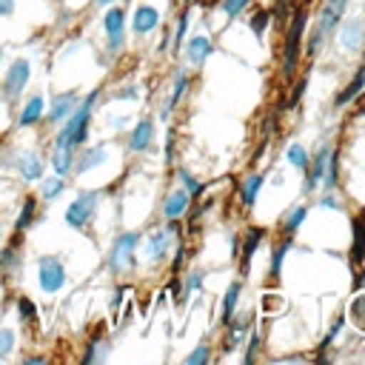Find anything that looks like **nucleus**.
I'll use <instances>...</instances> for the list:
<instances>
[{
    "label": "nucleus",
    "mask_w": 365,
    "mask_h": 365,
    "mask_svg": "<svg viewBox=\"0 0 365 365\" xmlns=\"http://www.w3.org/2000/svg\"><path fill=\"white\" fill-rule=\"evenodd\" d=\"M202 362H208V345H205V342H200V345L185 356V365H202Z\"/></svg>",
    "instance_id": "nucleus-35"
},
{
    "label": "nucleus",
    "mask_w": 365,
    "mask_h": 365,
    "mask_svg": "<svg viewBox=\"0 0 365 365\" xmlns=\"http://www.w3.org/2000/svg\"><path fill=\"white\" fill-rule=\"evenodd\" d=\"M336 168H339V151H331L328 165H325V180H322V185H325L328 191L336 188Z\"/></svg>",
    "instance_id": "nucleus-31"
},
{
    "label": "nucleus",
    "mask_w": 365,
    "mask_h": 365,
    "mask_svg": "<svg viewBox=\"0 0 365 365\" xmlns=\"http://www.w3.org/2000/svg\"><path fill=\"white\" fill-rule=\"evenodd\" d=\"M365 259V211L354 217V242H351V262L359 265Z\"/></svg>",
    "instance_id": "nucleus-17"
},
{
    "label": "nucleus",
    "mask_w": 365,
    "mask_h": 365,
    "mask_svg": "<svg viewBox=\"0 0 365 365\" xmlns=\"http://www.w3.org/2000/svg\"><path fill=\"white\" fill-rule=\"evenodd\" d=\"M34 211H37V200H34V197H26V200H23V208H20L17 220H14V228H17V231H26V228L31 225V220H34Z\"/></svg>",
    "instance_id": "nucleus-29"
},
{
    "label": "nucleus",
    "mask_w": 365,
    "mask_h": 365,
    "mask_svg": "<svg viewBox=\"0 0 365 365\" xmlns=\"http://www.w3.org/2000/svg\"><path fill=\"white\" fill-rule=\"evenodd\" d=\"M257 345H259V336H257V331H251V336H248V348H245L242 362H251V359L257 356Z\"/></svg>",
    "instance_id": "nucleus-41"
},
{
    "label": "nucleus",
    "mask_w": 365,
    "mask_h": 365,
    "mask_svg": "<svg viewBox=\"0 0 365 365\" xmlns=\"http://www.w3.org/2000/svg\"><path fill=\"white\" fill-rule=\"evenodd\" d=\"M14 348V331L11 328H0V359H6Z\"/></svg>",
    "instance_id": "nucleus-34"
},
{
    "label": "nucleus",
    "mask_w": 365,
    "mask_h": 365,
    "mask_svg": "<svg viewBox=\"0 0 365 365\" xmlns=\"http://www.w3.org/2000/svg\"><path fill=\"white\" fill-rule=\"evenodd\" d=\"M331 151H334L331 143L317 145V154L308 160V168H305V185H302L305 194H311V191H317V185H322V180H325V165H328Z\"/></svg>",
    "instance_id": "nucleus-6"
},
{
    "label": "nucleus",
    "mask_w": 365,
    "mask_h": 365,
    "mask_svg": "<svg viewBox=\"0 0 365 365\" xmlns=\"http://www.w3.org/2000/svg\"><path fill=\"white\" fill-rule=\"evenodd\" d=\"M345 9H348V0H325V3H322L319 23H317V29H314V34H311V40H308V54H311V57H317V51L322 48V43L339 29Z\"/></svg>",
    "instance_id": "nucleus-2"
},
{
    "label": "nucleus",
    "mask_w": 365,
    "mask_h": 365,
    "mask_svg": "<svg viewBox=\"0 0 365 365\" xmlns=\"http://www.w3.org/2000/svg\"><path fill=\"white\" fill-rule=\"evenodd\" d=\"M151 140H154V123H151L148 117H143V120L134 125V131H131L128 148H131V151H145V148L151 145Z\"/></svg>",
    "instance_id": "nucleus-14"
},
{
    "label": "nucleus",
    "mask_w": 365,
    "mask_h": 365,
    "mask_svg": "<svg viewBox=\"0 0 365 365\" xmlns=\"http://www.w3.org/2000/svg\"><path fill=\"white\" fill-rule=\"evenodd\" d=\"M265 20H268V11H259V14L251 17V29H254L259 37H262V31H265Z\"/></svg>",
    "instance_id": "nucleus-42"
},
{
    "label": "nucleus",
    "mask_w": 365,
    "mask_h": 365,
    "mask_svg": "<svg viewBox=\"0 0 365 365\" xmlns=\"http://www.w3.org/2000/svg\"><path fill=\"white\" fill-rule=\"evenodd\" d=\"M17 168H20L23 180H40V174H43V160H40L34 151H29V154H20Z\"/></svg>",
    "instance_id": "nucleus-20"
},
{
    "label": "nucleus",
    "mask_w": 365,
    "mask_h": 365,
    "mask_svg": "<svg viewBox=\"0 0 365 365\" xmlns=\"http://www.w3.org/2000/svg\"><path fill=\"white\" fill-rule=\"evenodd\" d=\"M185 29H188V11H182V14H180V20H177V31H174V51H180V48H182V34H185Z\"/></svg>",
    "instance_id": "nucleus-37"
},
{
    "label": "nucleus",
    "mask_w": 365,
    "mask_h": 365,
    "mask_svg": "<svg viewBox=\"0 0 365 365\" xmlns=\"http://www.w3.org/2000/svg\"><path fill=\"white\" fill-rule=\"evenodd\" d=\"M288 251H291V240H285V242L271 254V274H274V277H279V271H282V259H285Z\"/></svg>",
    "instance_id": "nucleus-32"
},
{
    "label": "nucleus",
    "mask_w": 365,
    "mask_h": 365,
    "mask_svg": "<svg viewBox=\"0 0 365 365\" xmlns=\"http://www.w3.org/2000/svg\"><path fill=\"white\" fill-rule=\"evenodd\" d=\"M342 325H345V314H339V317H336V322L331 325V331L325 334V339H322V345H319V348H331V345H334V339H336V334L342 331Z\"/></svg>",
    "instance_id": "nucleus-38"
},
{
    "label": "nucleus",
    "mask_w": 365,
    "mask_h": 365,
    "mask_svg": "<svg viewBox=\"0 0 365 365\" xmlns=\"http://www.w3.org/2000/svg\"><path fill=\"white\" fill-rule=\"evenodd\" d=\"M17 308L20 311H26V319L31 322V319H37V311H34V305H31V299H26V297H20L17 299Z\"/></svg>",
    "instance_id": "nucleus-43"
},
{
    "label": "nucleus",
    "mask_w": 365,
    "mask_h": 365,
    "mask_svg": "<svg viewBox=\"0 0 365 365\" xmlns=\"http://www.w3.org/2000/svg\"><path fill=\"white\" fill-rule=\"evenodd\" d=\"M0 60H3V51H0Z\"/></svg>",
    "instance_id": "nucleus-49"
},
{
    "label": "nucleus",
    "mask_w": 365,
    "mask_h": 365,
    "mask_svg": "<svg viewBox=\"0 0 365 365\" xmlns=\"http://www.w3.org/2000/svg\"><path fill=\"white\" fill-rule=\"evenodd\" d=\"M305 217H308V208H305V205H294V208H291V211L282 217V231L291 237V234H294V231H297V228L305 222Z\"/></svg>",
    "instance_id": "nucleus-26"
},
{
    "label": "nucleus",
    "mask_w": 365,
    "mask_h": 365,
    "mask_svg": "<svg viewBox=\"0 0 365 365\" xmlns=\"http://www.w3.org/2000/svg\"><path fill=\"white\" fill-rule=\"evenodd\" d=\"M29 77H31V66H29V60H14L11 68H9L6 77H3V97H6L9 103H14V100L23 94Z\"/></svg>",
    "instance_id": "nucleus-5"
},
{
    "label": "nucleus",
    "mask_w": 365,
    "mask_h": 365,
    "mask_svg": "<svg viewBox=\"0 0 365 365\" xmlns=\"http://www.w3.org/2000/svg\"><path fill=\"white\" fill-rule=\"evenodd\" d=\"M106 154H108L106 145H94V148H88V151L80 157V163L74 165V171H88L91 165H100V163L106 160Z\"/></svg>",
    "instance_id": "nucleus-28"
},
{
    "label": "nucleus",
    "mask_w": 365,
    "mask_h": 365,
    "mask_svg": "<svg viewBox=\"0 0 365 365\" xmlns=\"http://www.w3.org/2000/svg\"><path fill=\"white\" fill-rule=\"evenodd\" d=\"M214 51V46H211V40L205 37V34H200V37H194L188 46H185V54H188V60L194 63V66H202L205 60H208V54Z\"/></svg>",
    "instance_id": "nucleus-18"
},
{
    "label": "nucleus",
    "mask_w": 365,
    "mask_h": 365,
    "mask_svg": "<svg viewBox=\"0 0 365 365\" xmlns=\"http://www.w3.org/2000/svg\"><path fill=\"white\" fill-rule=\"evenodd\" d=\"M0 237H3V225H0Z\"/></svg>",
    "instance_id": "nucleus-48"
},
{
    "label": "nucleus",
    "mask_w": 365,
    "mask_h": 365,
    "mask_svg": "<svg viewBox=\"0 0 365 365\" xmlns=\"http://www.w3.org/2000/svg\"><path fill=\"white\" fill-rule=\"evenodd\" d=\"M137 245H140V234L137 231H125V234H120L111 242V251H108V268H111V274H123L125 268L134 265Z\"/></svg>",
    "instance_id": "nucleus-3"
},
{
    "label": "nucleus",
    "mask_w": 365,
    "mask_h": 365,
    "mask_svg": "<svg viewBox=\"0 0 365 365\" xmlns=\"http://www.w3.org/2000/svg\"><path fill=\"white\" fill-rule=\"evenodd\" d=\"M240 282H231L228 285V291H225V297H222V325H228L231 319H234V308H237V299H240Z\"/></svg>",
    "instance_id": "nucleus-24"
},
{
    "label": "nucleus",
    "mask_w": 365,
    "mask_h": 365,
    "mask_svg": "<svg viewBox=\"0 0 365 365\" xmlns=\"http://www.w3.org/2000/svg\"><path fill=\"white\" fill-rule=\"evenodd\" d=\"M51 165L54 171L63 177L74 168V148H63V145H54V154H51Z\"/></svg>",
    "instance_id": "nucleus-23"
},
{
    "label": "nucleus",
    "mask_w": 365,
    "mask_h": 365,
    "mask_svg": "<svg viewBox=\"0 0 365 365\" xmlns=\"http://www.w3.org/2000/svg\"><path fill=\"white\" fill-rule=\"evenodd\" d=\"M305 20H308V14H305V9H299L297 17L291 20L288 34H285V60H282V71H285V77H294V71H297L299 46H302V34H305Z\"/></svg>",
    "instance_id": "nucleus-4"
},
{
    "label": "nucleus",
    "mask_w": 365,
    "mask_h": 365,
    "mask_svg": "<svg viewBox=\"0 0 365 365\" xmlns=\"http://www.w3.org/2000/svg\"><path fill=\"white\" fill-rule=\"evenodd\" d=\"M123 23H125V17H123V9L111 6V9L106 11V20H103V26H106V37H108V51H111V54L123 51V46H125Z\"/></svg>",
    "instance_id": "nucleus-9"
},
{
    "label": "nucleus",
    "mask_w": 365,
    "mask_h": 365,
    "mask_svg": "<svg viewBox=\"0 0 365 365\" xmlns=\"http://www.w3.org/2000/svg\"><path fill=\"white\" fill-rule=\"evenodd\" d=\"M180 180H182V188L191 194V197H197V194H202V182L200 180H194L188 171H180Z\"/></svg>",
    "instance_id": "nucleus-36"
},
{
    "label": "nucleus",
    "mask_w": 365,
    "mask_h": 365,
    "mask_svg": "<svg viewBox=\"0 0 365 365\" xmlns=\"http://www.w3.org/2000/svg\"><path fill=\"white\" fill-rule=\"evenodd\" d=\"M94 208H97V191L80 194V197L66 208V225H71V228H86V222L94 217Z\"/></svg>",
    "instance_id": "nucleus-7"
},
{
    "label": "nucleus",
    "mask_w": 365,
    "mask_h": 365,
    "mask_svg": "<svg viewBox=\"0 0 365 365\" xmlns=\"http://www.w3.org/2000/svg\"><path fill=\"white\" fill-rule=\"evenodd\" d=\"M345 319H351L362 334H365V294H356L354 299H351V305H348V317Z\"/></svg>",
    "instance_id": "nucleus-27"
},
{
    "label": "nucleus",
    "mask_w": 365,
    "mask_h": 365,
    "mask_svg": "<svg viewBox=\"0 0 365 365\" xmlns=\"http://www.w3.org/2000/svg\"><path fill=\"white\" fill-rule=\"evenodd\" d=\"M362 88H365V63H362V66L356 68L354 80H351V83H348V86H345V88H342V91H339V94L334 97V106H336V108L348 106L351 100H356V97L362 94Z\"/></svg>",
    "instance_id": "nucleus-13"
},
{
    "label": "nucleus",
    "mask_w": 365,
    "mask_h": 365,
    "mask_svg": "<svg viewBox=\"0 0 365 365\" xmlns=\"http://www.w3.org/2000/svg\"><path fill=\"white\" fill-rule=\"evenodd\" d=\"M319 205H322V208H339L334 197H322V200H319Z\"/></svg>",
    "instance_id": "nucleus-46"
},
{
    "label": "nucleus",
    "mask_w": 365,
    "mask_h": 365,
    "mask_svg": "<svg viewBox=\"0 0 365 365\" xmlns=\"http://www.w3.org/2000/svg\"><path fill=\"white\" fill-rule=\"evenodd\" d=\"M174 234H177V228H174V225H165V228H160V231H154V234L148 237L145 251H148V259H151V262H157V259H163V257H165L168 242H171V237H174Z\"/></svg>",
    "instance_id": "nucleus-12"
},
{
    "label": "nucleus",
    "mask_w": 365,
    "mask_h": 365,
    "mask_svg": "<svg viewBox=\"0 0 365 365\" xmlns=\"http://www.w3.org/2000/svg\"><path fill=\"white\" fill-rule=\"evenodd\" d=\"M245 6H248V0H222V11H225L228 17H237Z\"/></svg>",
    "instance_id": "nucleus-40"
},
{
    "label": "nucleus",
    "mask_w": 365,
    "mask_h": 365,
    "mask_svg": "<svg viewBox=\"0 0 365 365\" xmlns=\"http://www.w3.org/2000/svg\"><path fill=\"white\" fill-rule=\"evenodd\" d=\"M200 285H202V274H200V271L188 274V279H185V288H182V302H185V299H188V294H191V291H197Z\"/></svg>",
    "instance_id": "nucleus-39"
},
{
    "label": "nucleus",
    "mask_w": 365,
    "mask_h": 365,
    "mask_svg": "<svg viewBox=\"0 0 365 365\" xmlns=\"http://www.w3.org/2000/svg\"><path fill=\"white\" fill-rule=\"evenodd\" d=\"M339 43H342L348 51H359L362 43H365V23H362L359 17L342 23V29H339Z\"/></svg>",
    "instance_id": "nucleus-10"
},
{
    "label": "nucleus",
    "mask_w": 365,
    "mask_h": 365,
    "mask_svg": "<svg viewBox=\"0 0 365 365\" xmlns=\"http://www.w3.org/2000/svg\"><path fill=\"white\" fill-rule=\"evenodd\" d=\"M63 188H66V182L60 180V174H57V177H48V180L43 182V200H54Z\"/></svg>",
    "instance_id": "nucleus-33"
},
{
    "label": "nucleus",
    "mask_w": 365,
    "mask_h": 365,
    "mask_svg": "<svg viewBox=\"0 0 365 365\" xmlns=\"http://www.w3.org/2000/svg\"><path fill=\"white\" fill-rule=\"evenodd\" d=\"M37 268H40L37 279H40V288L46 294H54V291H60L66 285V268H63V262L57 257H40Z\"/></svg>",
    "instance_id": "nucleus-8"
},
{
    "label": "nucleus",
    "mask_w": 365,
    "mask_h": 365,
    "mask_svg": "<svg viewBox=\"0 0 365 365\" xmlns=\"http://www.w3.org/2000/svg\"><path fill=\"white\" fill-rule=\"evenodd\" d=\"M185 88H188V74L185 71H177V77H174V88H171V97H168V103H165V108H163V120L171 114V108L182 100V94H185Z\"/></svg>",
    "instance_id": "nucleus-22"
},
{
    "label": "nucleus",
    "mask_w": 365,
    "mask_h": 365,
    "mask_svg": "<svg viewBox=\"0 0 365 365\" xmlns=\"http://www.w3.org/2000/svg\"><path fill=\"white\" fill-rule=\"evenodd\" d=\"M14 11V0H0V17H9Z\"/></svg>",
    "instance_id": "nucleus-45"
},
{
    "label": "nucleus",
    "mask_w": 365,
    "mask_h": 365,
    "mask_svg": "<svg viewBox=\"0 0 365 365\" xmlns=\"http://www.w3.org/2000/svg\"><path fill=\"white\" fill-rule=\"evenodd\" d=\"M77 108V94H57L54 100H51V108H48V120L51 123H63L71 111Z\"/></svg>",
    "instance_id": "nucleus-16"
},
{
    "label": "nucleus",
    "mask_w": 365,
    "mask_h": 365,
    "mask_svg": "<svg viewBox=\"0 0 365 365\" xmlns=\"http://www.w3.org/2000/svg\"><path fill=\"white\" fill-rule=\"evenodd\" d=\"M94 3H97V6H114L117 0H94Z\"/></svg>",
    "instance_id": "nucleus-47"
},
{
    "label": "nucleus",
    "mask_w": 365,
    "mask_h": 365,
    "mask_svg": "<svg viewBox=\"0 0 365 365\" xmlns=\"http://www.w3.org/2000/svg\"><path fill=\"white\" fill-rule=\"evenodd\" d=\"M285 160H288L294 168H299V171H305V168H308V151H305L299 143H291V145H288Z\"/></svg>",
    "instance_id": "nucleus-30"
},
{
    "label": "nucleus",
    "mask_w": 365,
    "mask_h": 365,
    "mask_svg": "<svg viewBox=\"0 0 365 365\" xmlns=\"http://www.w3.org/2000/svg\"><path fill=\"white\" fill-rule=\"evenodd\" d=\"M259 188H262V174H251V177H245V180H242V188H240V194H242V205H254Z\"/></svg>",
    "instance_id": "nucleus-25"
},
{
    "label": "nucleus",
    "mask_w": 365,
    "mask_h": 365,
    "mask_svg": "<svg viewBox=\"0 0 365 365\" xmlns=\"http://www.w3.org/2000/svg\"><path fill=\"white\" fill-rule=\"evenodd\" d=\"M94 103H97V91H91L88 97H83V100L77 103V108L68 114V123H66L63 131L57 134V145H63V148H77V145L86 143Z\"/></svg>",
    "instance_id": "nucleus-1"
},
{
    "label": "nucleus",
    "mask_w": 365,
    "mask_h": 365,
    "mask_svg": "<svg viewBox=\"0 0 365 365\" xmlns=\"http://www.w3.org/2000/svg\"><path fill=\"white\" fill-rule=\"evenodd\" d=\"M114 100H137V88H123L120 94H114Z\"/></svg>",
    "instance_id": "nucleus-44"
},
{
    "label": "nucleus",
    "mask_w": 365,
    "mask_h": 365,
    "mask_svg": "<svg viewBox=\"0 0 365 365\" xmlns=\"http://www.w3.org/2000/svg\"><path fill=\"white\" fill-rule=\"evenodd\" d=\"M40 117H43V97H40V94H34V97L23 106V111H20L17 123H20V125H34V123H40Z\"/></svg>",
    "instance_id": "nucleus-21"
},
{
    "label": "nucleus",
    "mask_w": 365,
    "mask_h": 365,
    "mask_svg": "<svg viewBox=\"0 0 365 365\" xmlns=\"http://www.w3.org/2000/svg\"><path fill=\"white\" fill-rule=\"evenodd\" d=\"M188 202H191V194H188L185 188H177V191L168 194V200H165V205H163V214H165L168 220H180V217L188 211Z\"/></svg>",
    "instance_id": "nucleus-15"
},
{
    "label": "nucleus",
    "mask_w": 365,
    "mask_h": 365,
    "mask_svg": "<svg viewBox=\"0 0 365 365\" xmlns=\"http://www.w3.org/2000/svg\"><path fill=\"white\" fill-rule=\"evenodd\" d=\"M157 23H160V11L154 9V6H137L134 9V17H131V29H134V34H148V31H154L157 29Z\"/></svg>",
    "instance_id": "nucleus-11"
},
{
    "label": "nucleus",
    "mask_w": 365,
    "mask_h": 365,
    "mask_svg": "<svg viewBox=\"0 0 365 365\" xmlns=\"http://www.w3.org/2000/svg\"><path fill=\"white\" fill-rule=\"evenodd\" d=\"M259 242H262V228H251L248 237H245V245H242V259H240V274H242V277L248 274L251 257H254V251L259 248Z\"/></svg>",
    "instance_id": "nucleus-19"
}]
</instances>
